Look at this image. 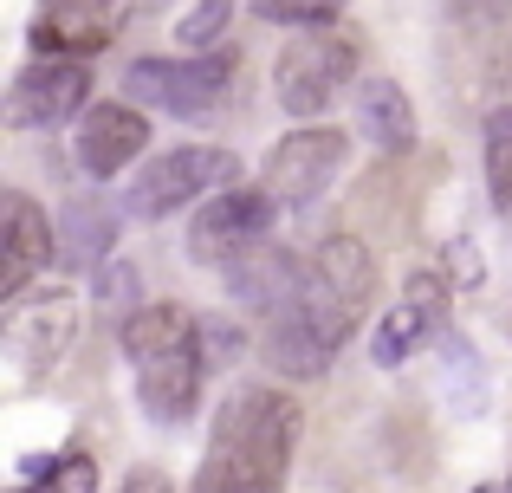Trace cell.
Masks as SVG:
<instances>
[{
  "label": "cell",
  "mask_w": 512,
  "mask_h": 493,
  "mask_svg": "<svg viewBox=\"0 0 512 493\" xmlns=\"http://www.w3.org/2000/svg\"><path fill=\"white\" fill-rule=\"evenodd\" d=\"M292 448H299V403L286 390L240 383L214 409L208 455H201L188 493H279L292 468Z\"/></svg>",
  "instance_id": "cell-1"
},
{
  "label": "cell",
  "mask_w": 512,
  "mask_h": 493,
  "mask_svg": "<svg viewBox=\"0 0 512 493\" xmlns=\"http://www.w3.org/2000/svg\"><path fill=\"white\" fill-rule=\"evenodd\" d=\"M124 351H130V370H137L143 416L150 422H188L195 416L208 351H201V325L182 305H169V299L137 305V318H124Z\"/></svg>",
  "instance_id": "cell-2"
},
{
  "label": "cell",
  "mask_w": 512,
  "mask_h": 493,
  "mask_svg": "<svg viewBox=\"0 0 512 493\" xmlns=\"http://www.w3.org/2000/svg\"><path fill=\"white\" fill-rule=\"evenodd\" d=\"M350 331H357V312L338 305L312 273H305L299 292H292L279 312H266L260 351H266V364H273L279 377H325Z\"/></svg>",
  "instance_id": "cell-3"
},
{
  "label": "cell",
  "mask_w": 512,
  "mask_h": 493,
  "mask_svg": "<svg viewBox=\"0 0 512 493\" xmlns=\"http://www.w3.org/2000/svg\"><path fill=\"white\" fill-rule=\"evenodd\" d=\"M350 78H357V39L338 26H299V39H286L273 65V91L292 117H318Z\"/></svg>",
  "instance_id": "cell-4"
},
{
  "label": "cell",
  "mask_w": 512,
  "mask_h": 493,
  "mask_svg": "<svg viewBox=\"0 0 512 493\" xmlns=\"http://www.w3.org/2000/svg\"><path fill=\"white\" fill-rule=\"evenodd\" d=\"M234 176H240V163L227 150L182 143V150L156 156V163L130 182V215H137V221H163V215L201 202V195H214V189H234Z\"/></svg>",
  "instance_id": "cell-5"
},
{
  "label": "cell",
  "mask_w": 512,
  "mask_h": 493,
  "mask_svg": "<svg viewBox=\"0 0 512 493\" xmlns=\"http://www.w3.org/2000/svg\"><path fill=\"white\" fill-rule=\"evenodd\" d=\"M279 202L266 189H214L201 202L195 228H188V253L201 266H234L240 253L266 247V228H273Z\"/></svg>",
  "instance_id": "cell-6"
},
{
  "label": "cell",
  "mask_w": 512,
  "mask_h": 493,
  "mask_svg": "<svg viewBox=\"0 0 512 493\" xmlns=\"http://www.w3.org/2000/svg\"><path fill=\"white\" fill-rule=\"evenodd\" d=\"M344 150L350 143L338 137V130H325V124L292 130V137H279L260 189L273 195L279 208H318L331 195V182H338V169H344Z\"/></svg>",
  "instance_id": "cell-7"
},
{
  "label": "cell",
  "mask_w": 512,
  "mask_h": 493,
  "mask_svg": "<svg viewBox=\"0 0 512 493\" xmlns=\"http://www.w3.org/2000/svg\"><path fill=\"white\" fill-rule=\"evenodd\" d=\"M124 91L169 117H208L227 91V59H137L124 72Z\"/></svg>",
  "instance_id": "cell-8"
},
{
  "label": "cell",
  "mask_w": 512,
  "mask_h": 493,
  "mask_svg": "<svg viewBox=\"0 0 512 493\" xmlns=\"http://www.w3.org/2000/svg\"><path fill=\"white\" fill-rule=\"evenodd\" d=\"M0 338H7L20 377H46L78 338V299L65 286H52V292H39V299L7 305V331H0Z\"/></svg>",
  "instance_id": "cell-9"
},
{
  "label": "cell",
  "mask_w": 512,
  "mask_h": 493,
  "mask_svg": "<svg viewBox=\"0 0 512 493\" xmlns=\"http://www.w3.org/2000/svg\"><path fill=\"white\" fill-rule=\"evenodd\" d=\"M130 20V0H39L33 46L39 59H91Z\"/></svg>",
  "instance_id": "cell-10"
},
{
  "label": "cell",
  "mask_w": 512,
  "mask_h": 493,
  "mask_svg": "<svg viewBox=\"0 0 512 493\" xmlns=\"http://www.w3.org/2000/svg\"><path fill=\"white\" fill-rule=\"evenodd\" d=\"M85 91H91V72L78 59H33L20 78H13V98H7V117L26 130H52L65 117L85 111Z\"/></svg>",
  "instance_id": "cell-11"
},
{
  "label": "cell",
  "mask_w": 512,
  "mask_h": 493,
  "mask_svg": "<svg viewBox=\"0 0 512 493\" xmlns=\"http://www.w3.org/2000/svg\"><path fill=\"white\" fill-rule=\"evenodd\" d=\"M143 143H150V124H143V111H130V104H91L85 124H78V169H85L91 182H111L117 169H130L143 156Z\"/></svg>",
  "instance_id": "cell-12"
},
{
  "label": "cell",
  "mask_w": 512,
  "mask_h": 493,
  "mask_svg": "<svg viewBox=\"0 0 512 493\" xmlns=\"http://www.w3.org/2000/svg\"><path fill=\"white\" fill-rule=\"evenodd\" d=\"M52 247H59V234H52V221L39 215L33 195H7V241H0V305H20L26 279H33L39 266L52 260Z\"/></svg>",
  "instance_id": "cell-13"
},
{
  "label": "cell",
  "mask_w": 512,
  "mask_h": 493,
  "mask_svg": "<svg viewBox=\"0 0 512 493\" xmlns=\"http://www.w3.org/2000/svg\"><path fill=\"white\" fill-rule=\"evenodd\" d=\"M441 292H448V286L422 273V279H409V299H402L396 312H383V325H376V338H370V357H376V364H383V370L409 364V351H415V344L428 338V331H435L441 305H448V299H441Z\"/></svg>",
  "instance_id": "cell-14"
},
{
  "label": "cell",
  "mask_w": 512,
  "mask_h": 493,
  "mask_svg": "<svg viewBox=\"0 0 512 493\" xmlns=\"http://www.w3.org/2000/svg\"><path fill=\"white\" fill-rule=\"evenodd\" d=\"M299 279H305V260L299 253H286V247H253V253H240L234 266H227V292H234L240 305H253V312H279V305L299 292Z\"/></svg>",
  "instance_id": "cell-15"
},
{
  "label": "cell",
  "mask_w": 512,
  "mask_h": 493,
  "mask_svg": "<svg viewBox=\"0 0 512 493\" xmlns=\"http://www.w3.org/2000/svg\"><path fill=\"white\" fill-rule=\"evenodd\" d=\"M305 273H312L338 305H350L357 318H363V305H370V292H376V260H370V247H363L357 234H331V241H318L312 260H305Z\"/></svg>",
  "instance_id": "cell-16"
},
{
  "label": "cell",
  "mask_w": 512,
  "mask_h": 493,
  "mask_svg": "<svg viewBox=\"0 0 512 493\" xmlns=\"http://www.w3.org/2000/svg\"><path fill=\"white\" fill-rule=\"evenodd\" d=\"M357 124H363V143H376L383 156L415 150V104H409V91H402L396 78H363Z\"/></svg>",
  "instance_id": "cell-17"
},
{
  "label": "cell",
  "mask_w": 512,
  "mask_h": 493,
  "mask_svg": "<svg viewBox=\"0 0 512 493\" xmlns=\"http://www.w3.org/2000/svg\"><path fill=\"white\" fill-rule=\"evenodd\" d=\"M117 247V215L98 202V195H85V202H72L59 215V266H72V273H85V266H104Z\"/></svg>",
  "instance_id": "cell-18"
},
{
  "label": "cell",
  "mask_w": 512,
  "mask_h": 493,
  "mask_svg": "<svg viewBox=\"0 0 512 493\" xmlns=\"http://www.w3.org/2000/svg\"><path fill=\"white\" fill-rule=\"evenodd\" d=\"M487 189H493V208L512 215V104L487 117Z\"/></svg>",
  "instance_id": "cell-19"
},
{
  "label": "cell",
  "mask_w": 512,
  "mask_h": 493,
  "mask_svg": "<svg viewBox=\"0 0 512 493\" xmlns=\"http://www.w3.org/2000/svg\"><path fill=\"white\" fill-rule=\"evenodd\" d=\"M247 7L273 26H331L344 13V0H247Z\"/></svg>",
  "instance_id": "cell-20"
},
{
  "label": "cell",
  "mask_w": 512,
  "mask_h": 493,
  "mask_svg": "<svg viewBox=\"0 0 512 493\" xmlns=\"http://www.w3.org/2000/svg\"><path fill=\"white\" fill-rule=\"evenodd\" d=\"M227 0H195V7L182 13V26H175V39H182L188 52H208V39H221L227 33Z\"/></svg>",
  "instance_id": "cell-21"
},
{
  "label": "cell",
  "mask_w": 512,
  "mask_h": 493,
  "mask_svg": "<svg viewBox=\"0 0 512 493\" xmlns=\"http://www.w3.org/2000/svg\"><path fill=\"white\" fill-rule=\"evenodd\" d=\"M39 493H98V461L78 455V448H65V455L52 461V474H46Z\"/></svg>",
  "instance_id": "cell-22"
},
{
  "label": "cell",
  "mask_w": 512,
  "mask_h": 493,
  "mask_svg": "<svg viewBox=\"0 0 512 493\" xmlns=\"http://www.w3.org/2000/svg\"><path fill=\"white\" fill-rule=\"evenodd\" d=\"M240 344H247V338H240L227 318H201V351H208V364H234Z\"/></svg>",
  "instance_id": "cell-23"
},
{
  "label": "cell",
  "mask_w": 512,
  "mask_h": 493,
  "mask_svg": "<svg viewBox=\"0 0 512 493\" xmlns=\"http://www.w3.org/2000/svg\"><path fill=\"white\" fill-rule=\"evenodd\" d=\"M480 273H487V266H480V247L474 241H448V279L454 286H480Z\"/></svg>",
  "instance_id": "cell-24"
},
{
  "label": "cell",
  "mask_w": 512,
  "mask_h": 493,
  "mask_svg": "<svg viewBox=\"0 0 512 493\" xmlns=\"http://www.w3.org/2000/svg\"><path fill=\"white\" fill-rule=\"evenodd\" d=\"M104 299H111V312L137 318V312H130V299H137V273H130V266H104Z\"/></svg>",
  "instance_id": "cell-25"
},
{
  "label": "cell",
  "mask_w": 512,
  "mask_h": 493,
  "mask_svg": "<svg viewBox=\"0 0 512 493\" xmlns=\"http://www.w3.org/2000/svg\"><path fill=\"white\" fill-rule=\"evenodd\" d=\"M512 13V0H454V20H467V26H480V20H506Z\"/></svg>",
  "instance_id": "cell-26"
},
{
  "label": "cell",
  "mask_w": 512,
  "mask_h": 493,
  "mask_svg": "<svg viewBox=\"0 0 512 493\" xmlns=\"http://www.w3.org/2000/svg\"><path fill=\"white\" fill-rule=\"evenodd\" d=\"M117 493H175V487H169V474H156V468H137V474H130V481L117 487Z\"/></svg>",
  "instance_id": "cell-27"
},
{
  "label": "cell",
  "mask_w": 512,
  "mask_h": 493,
  "mask_svg": "<svg viewBox=\"0 0 512 493\" xmlns=\"http://www.w3.org/2000/svg\"><path fill=\"white\" fill-rule=\"evenodd\" d=\"M474 493H512V481H506V487H500V481H487V487H474Z\"/></svg>",
  "instance_id": "cell-28"
},
{
  "label": "cell",
  "mask_w": 512,
  "mask_h": 493,
  "mask_svg": "<svg viewBox=\"0 0 512 493\" xmlns=\"http://www.w3.org/2000/svg\"><path fill=\"white\" fill-rule=\"evenodd\" d=\"M20 493H26V487H20Z\"/></svg>",
  "instance_id": "cell-29"
}]
</instances>
